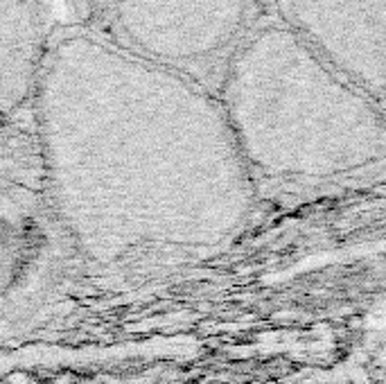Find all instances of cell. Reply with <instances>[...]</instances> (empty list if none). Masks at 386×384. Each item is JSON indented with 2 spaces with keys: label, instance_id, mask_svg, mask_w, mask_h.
Segmentation results:
<instances>
[{
  "label": "cell",
  "instance_id": "2",
  "mask_svg": "<svg viewBox=\"0 0 386 384\" xmlns=\"http://www.w3.org/2000/svg\"><path fill=\"white\" fill-rule=\"evenodd\" d=\"M217 102L253 176L337 179L386 154L384 106L287 25L262 27L230 52Z\"/></svg>",
  "mask_w": 386,
  "mask_h": 384
},
{
  "label": "cell",
  "instance_id": "1",
  "mask_svg": "<svg viewBox=\"0 0 386 384\" xmlns=\"http://www.w3.org/2000/svg\"><path fill=\"white\" fill-rule=\"evenodd\" d=\"M32 104L54 211L95 263L208 253L249 219L253 174L183 73L73 32L48 46Z\"/></svg>",
  "mask_w": 386,
  "mask_h": 384
},
{
  "label": "cell",
  "instance_id": "6",
  "mask_svg": "<svg viewBox=\"0 0 386 384\" xmlns=\"http://www.w3.org/2000/svg\"><path fill=\"white\" fill-rule=\"evenodd\" d=\"M46 50L39 0H0V129L32 104Z\"/></svg>",
  "mask_w": 386,
  "mask_h": 384
},
{
  "label": "cell",
  "instance_id": "5",
  "mask_svg": "<svg viewBox=\"0 0 386 384\" xmlns=\"http://www.w3.org/2000/svg\"><path fill=\"white\" fill-rule=\"evenodd\" d=\"M52 273V246L41 215L0 179V325L41 296Z\"/></svg>",
  "mask_w": 386,
  "mask_h": 384
},
{
  "label": "cell",
  "instance_id": "4",
  "mask_svg": "<svg viewBox=\"0 0 386 384\" xmlns=\"http://www.w3.org/2000/svg\"><path fill=\"white\" fill-rule=\"evenodd\" d=\"M285 25L384 106L386 0H280Z\"/></svg>",
  "mask_w": 386,
  "mask_h": 384
},
{
  "label": "cell",
  "instance_id": "3",
  "mask_svg": "<svg viewBox=\"0 0 386 384\" xmlns=\"http://www.w3.org/2000/svg\"><path fill=\"white\" fill-rule=\"evenodd\" d=\"M113 21L127 52L183 73L238 46L246 0H113Z\"/></svg>",
  "mask_w": 386,
  "mask_h": 384
}]
</instances>
